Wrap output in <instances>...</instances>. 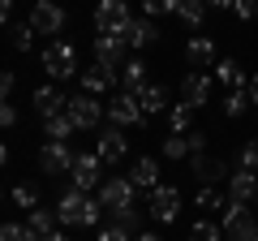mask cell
I'll return each instance as SVG.
<instances>
[{
  "mask_svg": "<svg viewBox=\"0 0 258 241\" xmlns=\"http://www.w3.org/2000/svg\"><path fill=\"white\" fill-rule=\"evenodd\" d=\"M134 203H138V190L129 186V176H112V181L99 186V207L120 224V228H129L138 237V211H134Z\"/></svg>",
  "mask_w": 258,
  "mask_h": 241,
  "instance_id": "1",
  "label": "cell"
},
{
  "mask_svg": "<svg viewBox=\"0 0 258 241\" xmlns=\"http://www.w3.org/2000/svg\"><path fill=\"white\" fill-rule=\"evenodd\" d=\"M99 215H103L99 198L82 194V190H64V194L56 198V220L69 224V228H95V224H99Z\"/></svg>",
  "mask_w": 258,
  "mask_h": 241,
  "instance_id": "2",
  "label": "cell"
},
{
  "mask_svg": "<svg viewBox=\"0 0 258 241\" xmlns=\"http://www.w3.org/2000/svg\"><path fill=\"white\" fill-rule=\"evenodd\" d=\"M129 22H134V13H129L125 0H99L95 5V35L99 39H125Z\"/></svg>",
  "mask_w": 258,
  "mask_h": 241,
  "instance_id": "3",
  "label": "cell"
},
{
  "mask_svg": "<svg viewBox=\"0 0 258 241\" xmlns=\"http://www.w3.org/2000/svg\"><path fill=\"white\" fill-rule=\"evenodd\" d=\"M43 74L52 78V82H64V78L78 74V52L69 39H56V43L43 47Z\"/></svg>",
  "mask_w": 258,
  "mask_h": 241,
  "instance_id": "4",
  "label": "cell"
},
{
  "mask_svg": "<svg viewBox=\"0 0 258 241\" xmlns=\"http://www.w3.org/2000/svg\"><path fill=\"white\" fill-rule=\"evenodd\" d=\"M224 237L228 241H258V220L245 203H228L224 207V220H220Z\"/></svg>",
  "mask_w": 258,
  "mask_h": 241,
  "instance_id": "5",
  "label": "cell"
},
{
  "mask_svg": "<svg viewBox=\"0 0 258 241\" xmlns=\"http://www.w3.org/2000/svg\"><path fill=\"white\" fill-rule=\"evenodd\" d=\"M108 116H112V125H116V130H138V125H147V112H142L138 95H129V91L112 95Z\"/></svg>",
  "mask_w": 258,
  "mask_h": 241,
  "instance_id": "6",
  "label": "cell"
},
{
  "mask_svg": "<svg viewBox=\"0 0 258 241\" xmlns=\"http://www.w3.org/2000/svg\"><path fill=\"white\" fill-rule=\"evenodd\" d=\"M99 172H103V159L95 155V151H82V155L74 159V168H69V181H74V190L91 194L95 186H103V181H99Z\"/></svg>",
  "mask_w": 258,
  "mask_h": 241,
  "instance_id": "7",
  "label": "cell"
},
{
  "mask_svg": "<svg viewBox=\"0 0 258 241\" xmlns=\"http://www.w3.org/2000/svg\"><path fill=\"white\" fill-rule=\"evenodd\" d=\"M103 103L99 99H91V95H69V116H74V125L78 130H103L99 120H103Z\"/></svg>",
  "mask_w": 258,
  "mask_h": 241,
  "instance_id": "8",
  "label": "cell"
},
{
  "mask_svg": "<svg viewBox=\"0 0 258 241\" xmlns=\"http://www.w3.org/2000/svg\"><path fill=\"white\" fill-rule=\"evenodd\" d=\"M125 151H129L125 130H116V125H103V130L95 134V155H99L103 164H120V159H125Z\"/></svg>",
  "mask_w": 258,
  "mask_h": 241,
  "instance_id": "9",
  "label": "cell"
},
{
  "mask_svg": "<svg viewBox=\"0 0 258 241\" xmlns=\"http://www.w3.org/2000/svg\"><path fill=\"white\" fill-rule=\"evenodd\" d=\"M74 151H69V142H43V151H39V168H43L47 176H69V168H74Z\"/></svg>",
  "mask_w": 258,
  "mask_h": 241,
  "instance_id": "10",
  "label": "cell"
},
{
  "mask_svg": "<svg viewBox=\"0 0 258 241\" xmlns=\"http://www.w3.org/2000/svg\"><path fill=\"white\" fill-rule=\"evenodd\" d=\"M26 22L35 26V35H60V30H64V9L52 5V0H39Z\"/></svg>",
  "mask_w": 258,
  "mask_h": 241,
  "instance_id": "11",
  "label": "cell"
},
{
  "mask_svg": "<svg viewBox=\"0 0 258 241\" xmlns=\"http://www.w3.org/2000/svg\"><path fill=\"white\" fill-rule=\"evenodd\" d=\"M176 215H181V190H176V186H159V190H151V220L172 224Z\"/></svg>",
  "mask_w": 258,
  "mask_h": 241,
  "instance_id": "12",
  "label": "cell"
},
{
  "mask_svg": "<svg viewBox=\"0 0 258 241\" xmlns=\"http://www.w3.org/2000/svg\"><path fill=\"white\" fill-rule=\"evenodd\" d=\"M30 108L47 120V116H56V112L69 108V95H64L56 82H43V86H35V95H30Z\"/></svg>",
  "mask_w": 258,
  "mask_h": 241,
  "instance_id": "13",
  "label": "cell"
},
{
  "mask_svg": "<svg viewBox=\"0 0 258 241\" xmlns=\"http://www.w3.org/2000/svg\"><path fill=\"white\" fill-rule=\"evenodd\" d=\"M134 56H129L125 39H99L95 35V65H108V69H125Z\"/></svg>",
  "mask_w": 258,
  "mask_h": 241,
  "instance_id": "14",
  "label": "cell"
},
{
  "mask_svg": "<svg viewBox=\"0 0 258 241\" xmlns=\"http://www.w3.org/2000/svg\"><path fill=\"white\" fill-rule=\"evenodd\" d=\"M116 82H120V69H108V65H91V69H82V95H91V99L108 95Z\"/></svg>",
  "mask_w": 258,
  "mask_h": 241,
  "instance_id": "15",
  "label": "cell"
},
{
  "mask_svg": "<svg viewBox=\"0 0 258 241\" xmlns=\"http://www.w3.org/2000/svg\"><path fill=\"white\" fill-rule=\"evenodd\" d=\"M207 95H211V74H185V82H181V103L185 108H203L207 103Z\"/></svg>",
  "mask_w": 258,
  "mask_h": 241,
  "instance_id": "16",
  "label": "cell"
},
{
  "mask_svg": "<svg viewBox=\"0 0 258 241\" xmlns=\"http://www.w3.org/2000/svg\"><path fill=\"white\" fill-rule=\"evenodd\" d=\"M228 203H258V176L245 172V168H237V172L228 176Z\"/></svg>",
  "mask_w": 258,
  "mask_h": 241,
  "instance_id": "17",
  "label": "cell"
},
{
  "mask_svg": "<svg viewBox=\"0 0 258 241\" xmlns=\"http://www.w3.org/2000/svg\"><path fill=\"white\" fill-rule=\"evenodd\" d=\"M185 61L194 65V74H203L207 65H220V61H215V43L207 35H194L189 43H185Z\"/></svg>",
  "mask_w": 258,
  "mask_h": 241,
  "instance_id": "18",
  "label": "cell"
},
{
  "mask_svg": "<svg viewBox=\"0 0 258 241\" xmlns=\"http://www.w3.org/2000/svg\"><path fill=\"white\" fill-rule=\"evenodd\" d=\"M129 186H134V190H159V159H151V155L134 159V168H129Z\"/></svg>",
  "mask_w": 258,
  "mask_h": 241,
  "instance_id": "19",
  "label": "cell"
},
{
  "mask_svg": "<svg viewBox=\"0 0 258 241\" xmlns=\"http://www.w3.org/2000/svg\"><path fill=\"white\" fill-rule=\"evenodd\" d=\"M155 39H159V30H155V22H151V18H134V22H129V30H125V43L134 47V52L151 47Z\"/></svg>",
  "mask_w": 258,
  "mask_h": 241,
  "instance_id": "20",
  "label": "cell"
},
{
  "mask_svg": "<svg viewBox=\"0 0 258 241\" xmlns=\"http://www.w3.org/2000/svg\"><path fill=\"white\" fill-rule=\"evenodd\" d=\"M138 103H142V112H147V116H159V112L172 108V103H168V91H164V86H155V82L138 91Z\"/></svg>",
  "mask_w": 258,
  "mask_h": 241,
  "instance_id": "21",
  "label": "cell"
},
{
  "mask_svg": "<svg viewBox=\"0 0 258 241\" xmlns=\"http://www.w3.org/2000/svg\"><path fill=\"white\" fill-rule=\"evenodd\" d=\"M74 130H78V125H74V116H69V108L43 120V134H47V142H69V134H74Z\"/></svg>",
  "mask_w": 258,
  "mask_h": 241,
  "instance_id": "22",
  "label": "cell"
},
{
  "mask_svg": "<svg viewBox=\"0 0 258 241\" xmlns=\"http://www.w3.org/2000/svg\"><path fill=\"white\" fill-rule=\"evenodd\" d=\"M215 82H224V86H228V95H232V91H245V86H249V82H245V74H241V65L232 61V56L215 65Z\"/></svg>",
  "mask_w": 258,
  "mask_h": 241,
  "instance_id": "23",
  "label": "cell"
},
{
  "mask_svg": "<svg viewBox=\"0 0 258 241\" xmlns=\"http://www.w3.org/2000/svg\"><path fill=\"white\" fill-rule=\"evenodd\" d=\"M189 164H194V176H203V186H215L220 176H232L228 168L220 164V159H207V155H194Z\"/></svg>",
  "mask_w": 258,
  "mask_h": 241,
  "instance_id": "24",
  "label": "cell"
},
{
  "mask_svg": "<svg viewBox=\"0 0 258 241\" xmlns=\"http://www.w3.org/2000/svg\"><path fill=\"white\" fill-rule=\"evenodd\" d=\"M26 228L35 232V237H52L56 232V207H39V211L26 215Z\"/></svg>",
  "mask_w": 258,
  "mask_h": 241,
  "instance_id": "25",
  "label": "cell"
},
{
  "mask_svg": "<svg viewBox=\"0 0 258 241\" xmlns=\"http://www.w3.org/2000/svg\"><path fill=\"white\" fill-rule=\"evenodd\" d=\"M120 82H125V91H129V95H138L142 86H151V82H147V65H142L138 56H134V61L120 69Z\"/></svg>",
  "mask_w": 258,
  "mask_h": 241,
  "instance_id": "26",
  "label": "cell"
},
{
  "mask_svg": "<svg viewBox=\"0 0 258 241\" xmlns=\"http://www.w3.org/2000/svg\"><path fill=\"white\" fill-rule=\"evenodd\" d=\"M168 130L172 134H194V108L172 103V108H168Z\"/></svg>",
  "mask_w": 258,
  "mask_h": 241,
  "instance_id": "27",
  "label": "cell"
},
{
  "mask_svg": "<svg viewBox=\"0 0 258 241\" xmlns=\"http://www.w3.org/2000/svg\"><path fill=\"white\" fill-rule=\"evenodd\" d=\"M189 134H168L164 138V159H189Z\"/></svg>",
  "mask_w": 258,
  "mask_h": 241,
  "instance_id": "28",
  "label": "cell"
},
{
  "mask_svg": "<svg viewBox=\"0 0 258 241\" xmlns=\"http://www.w3.org/2000/svg\"><path fill=\"white\" fill-rule=\"evenodd\" d=\"M245 108H254V103H249V86H245V91H232L228 99H224V116H228V120L245 116Z\"/></svg>",
  "mask_w": 258,
  "mask_h": 241,
  "instance_id": "29",
  "label": "cell"
},
{
  "mask_svg": "<svg viewBox=\"0 0 258 241\" xmlns=\"http://www.w3.org/2000/svg\"><path fill=\"white\" fill-rule=\"evenodd\" d=\"M189 241H224V228H220L215 220H194Z\"/></svg>",
  "mask_w": 258,
  "mask_h": 241,
  "instance_id": "30",
  "label": "cell"
},
{
  "mask_svg": "<svg viewBox=\"0 0 258 241\" xmlns=\"http://www.w3.org/2000/svg\"><path fill=\"white\" fill-rule=\"evenodd\" d=\"M220 207H228V194H220L215 186L198 190V211H220Z\"/></svg>",
  "mask_w": 258,
  "mask_h": 241,
  "instance_id": "31",
  "label": "cell"
},
{
  "mask_svg": "<svg viewBox=\"0 0 258 241\" xmlns=\"http://www.w3.org/2000/svg\"><path fill=\"white\" fill-rule=\"evenodd\" d=\"M9 43L18 47V52H30V43H35V26H30V22H22V26H9Z\"/></svg>",
  "mask_w": 258,
  "mask_h": 241,
  "instance_id": "32",
  "label": "cell"
},
{
  "mask_svg": "<svg viewBox=\"0 0 258 241\" xmlns=\"http://www.w3.org/2000/svg\"><path fill=\"white\" fill-rule=\"evenodd\" d=\"M13 207L39 211V190H35V186H13Z\"/></svg>",
  "mask_w": 258,
  "mask_h": 241,
  "instance_id": "33",
  "label": "cell"
},
{
  "mask_svg": "<svg viewBox=\"0 0 258 241\" xmlns=\"http://www.w3.org/2000/svg\"><path fill=\"white\" fill-rule=\"evenodd\" d=\"M176 18H181V22H189V26H198V22L207 18V5H198V0H181Z\"/></svg>",
  "mask_w": 258,
  "mask_h": 241,
  "instance_id": "34",
  "label": "cell"
},
{
  "mask_svg": "<svg viewBox=\"0 0 258 241\" xmlns=\"http://www.w3.org/2000/svg\"><path fill=\"white\" fill-rule=\"evenodd\" d=\"M0 241H43V237H35V232H30L26 224H5V232H0Z\"/></svg>",
  "mask_w": 258,
  "mask_h": 241,
  "instance_id": "35",
  "label": "cell"
},
{
  "mask_svg": "<svg viewBox=\"0 0 258 241\" xmlns=\"http://www.w3.org/2000/svg\"><path fill=\"white\" fill-rule=\"evenodd\" d=\"M241 168H245V172H254V176H258V138H249L245 147H241Z\"/></svg>",
  "mask_w": 258,
  "mask_h": 241,
  "instance_id": "36",
  "label": "cell"
},
{
  "mask_svg": "<svg viewBox=\"0 0 258 241\" xmlns=\"http://www.w3.org/2000/svg\"><path fill=\"white\" fill-rule=\"evenodd\" d=\"M95 241H134V232L120 228V224H108V228H99V237Z\"/></svg>",
  "mask_w": 258,
  "mask_h": 241,
  "instance_id": "37",
  "label": "cell"
},
{
  "mask_svg": "<svg viewBox=\"0 0 258 241\" xmlns=\"http://www.w3.org/2000/svg\"><path fill=\"white\" fill-rule=\"evenodd\" d=\"M142 9H147V18H159V13H176L181 5H176V0H147Z\"/></svg>",
  "mask_w": 258,
  "mask_h": 241,
  "instance_id": "38",
  "label": "cell"
},
{
  "mask_svg": "<svg viewBox=\"0 0 258 241\" xmlns=\"http://www.w3.org/2000/svg\"><path fill=\"white\" fill-rule=\"evenodd\" d=\"M13 86H18V78H13V69H5V74H0V95H5V103H13Z\"/></svg>",
  "mask_w": 258,
  "mask_h": 241,
  "instance_id": "39",
  "label": "cell"
},
{
  "mask_svg": "<svg viewBox=\"0 0 258 241\" xmlns=\"http://www.w3.org/2000/svg\"><path fill=\"white\" fill-rule=\"evenodd\" d=\"M0 125H5V130L18 125V103H5V108H0Z\"/></svg>",
  "mask_w": 258,
  "mask_h": 241,
  "instance_id": "40",
  "label": "cell"
},
{
  "mask_svg": "<svg viewBox=\"0 0 258 241\" xmlns=\"http://www.w3.org/2000/svg\"><path fill=\"white\" fill-rule=\"evenodd\" d=\"M189 151H194V155H203V151H207V134H203V130L189 134ZM194 155H189V159H194Z\"/></svg>",
  "mask_w": 258,
  "mask_h": 241,
  "instance_id": "41",
  "label": "cell"
},
{
  "mask_svg": "<svg viewBox=\"0 0 258 241\" xmlns=\"http://www.w3.org/2000/svg\"><path fill=\"white\" fill-rule=\"evenodd\" d=\"M232 13H237V18H258V5H249V0H237V5H232Z\"/></svg>",
  "mask_w": 258,
  "mask_h": 241,
  "instance_id": "42",
  "label": "cell"
},
{
  "mask_svg": "<svg viewBox=\"0 0 258 241\" xmlns=\"http://www.w3.org/2000/svg\"><path fill=\"white\" fill-rule=\"evenodd\" d=\"M249 103H254V108H258V74L249 78Z\"/></svg>",
  "mask_w": 258,
  "mask_h": 241,
  "instance_id": "43",
  "label": "cell"
},
{
  "mask_svg": "<svg viewBox=\"0 0 258 241\" xmlns=\"http://www.w3.org/2000/svg\"><path fill=\"white\" fill-rule=\"evenodd\" d=\"M134 241H164V237H155V232H138Z\"/></svg>",
  "mask_w": 258,
  "mask_h": 241,
  "instance_id": "44",
  "label": "cell"
},
{
  "mask_svg": "<svg viewBox=\"0 0 258 241\" xmlns=\"http://www.w3.org/2000/svg\"><path fill=\"white\" fill-rule=\"evenodd\" d=\"M43 241H69V237H64V232H52V237H43Z\"/></svg>",
  "mask_w": 258,
  "mask_h": 241,
  "instance_id": "45",
  "label": "cell"
}]
</instances>
